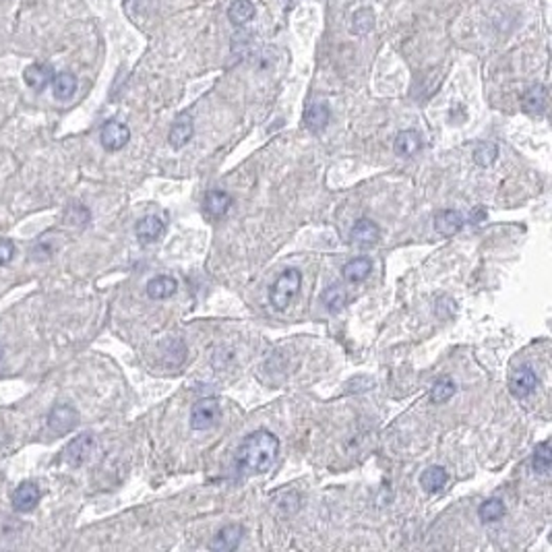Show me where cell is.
Listing matches in <instances>:
<instances>
[{"mask_svg": "<svg viewBox=\"0 0 552 552\" xmlns=\"http://www.w3.org/2000/svg\"><path fill=\"white\" fill-rule=\"evenodd\" d=\"M0 358H2V346H0Z\"/></svg>", "mask_w": 552, "mask_h": 552, "instance_id": "cell-33", "label": "cell"}, {"mask_svg": "<svg viewBox=\"0 0 552 552\" xmlns=\"http://www.w3.org/2000/svg\"><path fill=\"white\" fill-rule=\"evenodd\" d=\"M232 207V197L226 191H209L203 198V209L209 217H224Z\"/></svg>", "mask_w": 552, "mask_h": 552, "instance_id": "cell-16", "label": "cell"}, {"mask_svg": "<svg viewBox=\"0 0 552 552\" xmlns=\"http://www.w3.org/2000/svg\"><path fill=\"white\" fill-rule=\"evenodd\" d=\"M538 383V375L532 366H519L509 379V391L515 399H525L536 391Z\"/></svg>", "mask_w": 552, "mask_h": 552, "instance_id": "cell-7", "label": "cell"}, {"mask_svg": "<svg viewBox=\"0 0 552 552\" xmlns=\"http://www.w3.org/2000/svg\"><path fill=\"white\" fill-rule=\"evenodd\" d=\"M321 300H323V304H325V309H327L329 313H339V311L346 307L348 294H346V290H344L342 285H329V288L323 292Z\"/></svg>", "mask_w": 552, "mask_h": 552, "instance_id": "cell-25", "label": "cell"}, {"mask_svg": "<svg viewBox=\"0 0 552 552\" xmlns=\"http://www.w3.org/2000/svg\"><path fill=\"white\" fill-rule=\"evenodd\" d=\"M302 285V276L298 269H285L281 276L277 277L276 283L269 290V302L277 311L288 309V304L298 296Z\"/></svg>", "mask_w": 552, "mask_h": 552, "instance_id": "cell-2", "label": "cell"}, {"mask_svg": "<svg viewBox=\"0 0 552 552\" xmlns=\"http://www.w3.org/2000/svg\"><path fill=\"white\" fill-rule=\"evenodd\" d=\"M497 158H499V147L494 143H490V141H482L473 149V161L478 166H482V168L492 166L497 161Z\"/></svg>", "mask_w": 552, "mask_h": 552, "instance_id": "cell-29", "label": "cell"}, {"mask_svg": "<svg viewBox=\"0 0 552 552\" xmlns=\"http://www.w3.org/2000/svg\"><path fill=\"white\" fill-rule=\"evenodd\" d=\"M532 466H534V472L538 473V476H548V473H551V468H552L551 440H542L540 445H536Z\"/></svg>", "mask_w": 552, "mask_h": 552, "instance_id": "cell-24", "label": "cell"}, {"mask_svg": "<svg viewBox=\"0 0 552 552\" xmlns=\"http://www.w3.org/2000/svg\"><path fill=\"white\" fill-rule=\"evenodd\" d=\"M41 490L36 482H23L13 492V509L17 513L34 511L40 505Z\"/></svg>", "mask_w": 552, "mask_h": 552, "instance_id": "cell-8", "label": "cell"}, {"mask_svg": "<svg viewBox=\"0 0 552 552\" xmlns=\"http://www.w3.org/2000/svg\"><path fill=\"white\" fill-rule=\"evenodd\" d=\"M482 220H486V211L478 207V209H476V211H473V213H472V222H473V224H480Z\"/></svg>", "mask_w": 552, "mask_h": 552, "instance_id": "cell-32", "label": "cell"}, {"mask_svg": "<svg viewBox=\"0 0 552 552\" xmlns=\"http://www.w3.org/2000/svg\"><path fill=\"white\" fill-rule=\"evenodd\" d=\"M455 391H457L455 381L449 379V377H440V379L434 381L433 389H431V399L434 403H445V401H449L455 395Z\"/></svg>", "mask_w": 552, "mask_h": 552, "instance_id": "cell-27", "label": "cell"}, {"mask_svg": "<svg viewBox=\"0 0 552 552\" xmlns=\"http://www.w3.org/2000/svg\"><path fill=\"white\" fill-rule=\"evenodd\" d=\"M195 135V122L189 114H180L174 120L170 135H168V143L172 145V149H182Z\"/></svg>", "mask_w": 552, "mask_h": 552, "instance_id": "cell-11", "label": "cell"}, {"mask_svg": "<svg viewBox=\"0 0 552 552\" xmlns=\"http://www.w3.org/2000/svg\"><path fill=\"white\" fill-rule=\"evenodd\" d=\"M466 220L459 211H453V209H443L434 215V230L440 234V236H453L457 234L462 228H464Z\"/></svg>", "mask_w": 552, "mask_h": 552, "instance_id": "cell-13", "label": "cell"}, {"mask_svg": "<svg viewBox=\"0 0 552 552\" xmlns=\"http://www.w3.org/2000/svg\"><path fill=\"white\" fill-rule=\"evenodd\" d=\"M54 79V69L50 65H29L25 71H23V81L34 89V91H43L50 83Z\"/></svg>", "mask_w": 552, "mask_h": 552, "instance_id": "cell-15", "label": "cell"}, {"mask_svg": "<svg viewBox=\"0 0 552 552\" xmlns=\"http://www.w3.org/2000/svg\"><path fill=\"white\" fill-rule=\"evenodd\" d=\"M166 232V224L159 220L158 215H145L137 222L135 226V234L139 238L141 244H154Z\"/></svg>", "mask_w": 552, "mask_h": 552, "instance_id": "cell-12", "label": "cell"}, {"mask_svg": "<svg viewBox=\"0 0 552 552\" xmlns=\"http://www.w3.org/2000/svg\"><path fill=\"white\" fill-rule=\"evenodd\" d=\"M52 93L58 102H69L77 93V77L69 71L54 75L52 79Z\"/></svg>", "mask_w": 552, "mask_h": 552, "instance_id": "cell-19", "label": "cell"}, {"mask_svg": "<svg viewBox=\"0 0 552 552\" xmlns=\"http://www.w3.org/2000/svg\"><path fill=\"white\" fill-rule=\"evenodd\" d=\"M505 503L501 501V499H488V501H484L480 507H478V517L484 521V523H494V521H499V519H503V515H505Z\"/></svg>", "mask_w": 552, "mask_h": 552, "instance_id": "cell-26", "label": "cell"}, {"mask_svg": "<svg viewBox=\"0 0 552 552\" xmlns=\"http://www.w3.org/2000/svg\"><path fill=\"white\" fill-rule=\"evenodd\" d=\"M546 104H548V91L544 85H532L521 97V108L530 116H542Z\"/></svg>", "mask_w": 552, "mask_h": 552, "instance_id": "cell-10", "label": "cell"}, {"mask_svg": "<svg viewBox=\"0 0 552 552\" xmlns=\"http://www.w3.org/2000/svg\"><path fill=\"white\" fill-rule=\"evenodd\" d=\"M178 290V283L176 279L170 276H158L154 279H149L147 283V296L152 300H166V298H172Z\"/></svg>", "mask_w": 552, "mask_h": 552, "instance_id": "cell-20", "label": "cell"}, {"mask_svg": "<svg viewBox=\"0 0 552 552\" xmlns=\"http://www.w3.org/2000/svg\"><path fill=\"white\" fill-rule=\"evenodd\" d=\"M331 119V112H329V106L323 104V102H315L307 108L304 112V126L313 133H321L327 128Z\"/></svg>", "mask_w": 552, "mask_h": 552, "instance_id": "cell-18", "label": "cell"}, {"mask_svg": "<svg viewBox=\"0 0 552 552\" xmlns=\"http://www.w3.org/2000/svg\"><path fill=\"white\" fill-rule=\"evenodd\" d=\"M220 418H222V408L215 399H211V397L198 399L191 410V429L193 431H209V429L217 426Z\"/></svg>", "mask_w": 552, "mask_h": 552, "instance_id": "cell-4", "label": "cell"}, {"mask_svg": "<svg viewBox=\"0 0 552 552\" xmlns=\"http://www.w3.org/2000/svg\"><path fill=\"white\" fill-rule=\"evenodd\" d=\"M370 271H372V263H370V259H366V257L352 259V261L346 263L344 269H342L344 279L350 281V283H360V281H364L366 277L370 276Z\"/></svg>", "mask_w": 552, "mask_h": 552, "instance_id": "cell-22", "label": "cell"}, {"mask_svg": "<svg viewBox=\"0 0 552 552\" xmlns=\"http://www.w3.org/2000/svg\"><path fill=\"white\" fill-rule=\"evenodd\" d=\"M242 536H244V527L238 525V523H230V525L222 527V530L213 536L209 548L222 552L236 551L238 546H240V542H242Z\"/></svg>", "mask_w": 552, "mask_h": 552, "instance_id": "cell-9", "label": "cell"}, {"mask_svg": "<svg viewBox=\"0 0 552 552\" xmlns=\"http://www.w3.org/2000/svg\"><path fill=\"white\" fill-rule=\"evenodd\" d=\"M93 449H95V438H93V434L83 433L79 434V436H75V438L67 445V449L62 451V459H65V464H69L71 468H81V466H85V464L89 462Z\"/></svg>", "mask_w": 552, "mask_h": 552, "instance_id": "cell-5", "label": "cell"}, {"mask_svg": "<svg viewBox=\"0 0 552 552\" xmlns=\"http://www.w3.org/2000/svg\"><path fill=\"white\" fill-rule=\"evenodd\" d=\"M447 480H449V473H447L445 468L431 466V468H426V470L422 472V476H420V486H422L426 492L434 494V492H440V490L445 488Z\"/></svg>", "mask_w": 552, "mask_h": 552, "instance_id": "cell-21", "label": "cell"}, {"mask_svg": "<svg viewBox=\"0 0 552 552\" xmlns=\"http://www.w3.org/2000/svg\"><path fill=\"white\" fill-rule=\"evenodd\" d=\"M15 253H17L15 242H13L11 238H2V240H0V267L8 265V263L15 259Z\"/></svg>", "mask_w": 552, "mask_h": 552, "instance_id": "cell-31", "label": "cell"}, {"mask_svg": "<svg viewBox=\"0 0 552 552\" xmlns=\"http://www.w3.org/2000/svg\"><path fill=\"white\" fill-rule=\"evenodd\" d=\"M79 424V412L69 403H56L48 414V431L54 436L73 433Z\"/></svg>", "mask_w": 552, "mask_h": 552, "instance_id": "cell-3", "label": "cell"}, {"mask_svg": "<svg viewBox=\"0 0 552 552\" xmlns=\"http://www.w3.org/2000/svg\"><path fill=\"white\" fill-rule=\"evenodd\" d=\"M65 222H69V224H73V226H85V224L89 222V211H87L83 205H79V203H73V205L67 209V213H65Z\"/></svg>", "mask_w": 552, "mask_h": 552, "instance_id": "cell-30", "label": "cell"}, {"mask_svg": "<svg viewBox=\"0 0 552 552\" xmlns=\"http://www.w3.org/2000/svg\"><path fill=\"white\" fill-rule=\"evenodd\" d=\"M100 141H102V147H104L106 152H119V149H122V147L130 141V128H128L124 122L108 120V122L102 126Z\"/></svg>", "mask_w": 552, "mask_h": 552, "instance_id": "cell-6", "label": "cell"}, {"mask_svg": "<svg viewBox=\"0 0 552 552\" xmlns=\"http://www.w3.org/2000/svg\"><path fill=\"white\" fill-rule=\"evenodd\" d=\"M393 149L399 158H414V156L422 149V137H420V133L414 130V128L401 130V133L395 137Z\"/></svg>", "mask_w": 552, "mask_h": 552, "instance_id": "cell-14", "label": "cell"}, {"mask_svg": "<svg viewBox=\"0 0 552 552\" xmlns=\"http://www.w3.org/2000/svg\"><path fill=\"white\" fill-rule=\"evenodd\" d=\"M352 242L354 244H358V246H372V244H377L379 242V238H381V230H379V226L372 222V220H368V217H362V220H358L354 224V228H352Z\"/></svg>", "mask_w": 552, "mask_h": 552, "instance_id": "cell-17", "label": "cell"}, {"mask_svg": "<svg viewBox=\"0 0 552 552\" xmlns=\"http://www.w3.org/2000/svg\"><path fill=\"white\" fill-rule=\"evenodd\" d=\"M279 451V438L276 434L261 429L250 433L238 447L236 464L242 472L265 473L276 462Z\"/></svg>", "mask_w": 552, "mask_h": 552, "instance_id": "cell-1", "label": "cell"}, {"mask_svg": "<svg viewBox=\"0 0 552 552\" xmlns=\"http://www.w3.org/2000/svg\"><path fill=\"white\" fill-rule=\"evenodd\" d=\"M255 17V4L250 0H234L228 8V19L232 25L242 27Z\"/></svg>", "mask_w": 552, "mask_h": 552, "instance_id": "cell-23", "label": "cell"}, {"mask_svg": "<svg viewBox=\"0 0 552 552\" xmlns=\"http://www.w3.org/2000/svg\"><path fill=\"white\" fill-rule=\"evenodd\" d=\"M375 29V13L372 8H358L352 19V32L356 36H366Z\"/></svg>", "mask_w": 552, "mask_h": 552, "instance_id": "cell-28", "label": "cell"}]
</instances>
